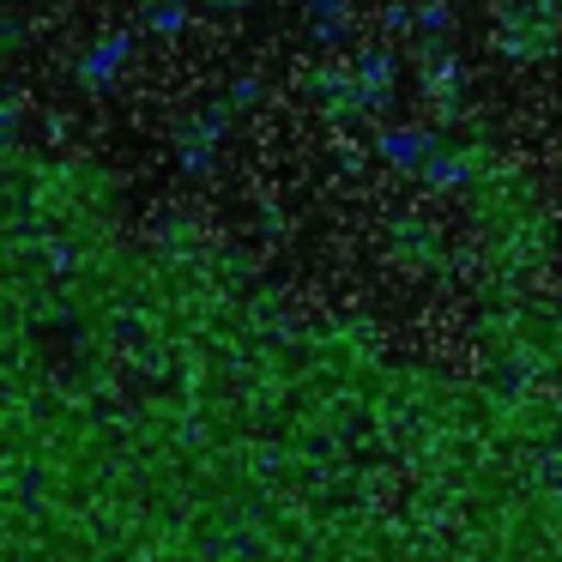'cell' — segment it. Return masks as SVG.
<instances>
[{"mask_svg":"<svg viewBox=\"0 0 562 562\" xmlns=\"http://www.w3.org/2000/svg\"><path fill=\"white\" fill-rule=\"evenodd\" d=\"M127 61H134V37H115L110 31V37H91L86 49L74 55V79L86 91H110L115 79L127 74Z\"/></svg>","mask_w":562,"mask_h":562,"instance_id":"4","label":"cell"},{"mask_svg":"<svg viewBox=\"0 0 562 562\" xmlns=\"http://www.w3.org/2000/svg\"><path fill=\"white\" fill-rule=\"evenodd\" d=\"M490 55L502 67H550L562 55V13L544 0H496L490 7Z\"/></svg>","mask_w":562,"mask_h":562,"instance_id":"2","label":"cell"},{"mask_svg":"<svg viewBox=\"0 0 562 562\" xmlns=\"http://www.w3.org/2000/svg\"><path fill=\"white\" fill-rule=\"evenodd\" d=\"M206 7H218V13H236V7H248V0H206Z\"/></svg>","mask_w":562,"mask_h":562,"instance_id":"5","label":"cell"},{"mask_svg":"<svg viewBox=\"0 0 562 562\" xmlns=\"http://www.w3.org/2000/svg\"><path fill=\"white\" fill-rule=\"evenodd\" d=\"M387 260L412 279H448L460 267L453 255V231L429 212H393L387 218Z\"/></svg>","mask_w":562,"mask_h":562,"instance_id":"3","label":"cell"},{"mask_svg":"<svg viewBox=\"0 0 562 562\" xmlns=\"http://www.w3.org/2000/svg\"><path fill=\"white\" fill-rule=\"evenodd\" d=\"M303 98L333 134H369L393 103V55L387 49H345L303 79Z\"/></svg>","mask_w":562,"mask_h":562,"instance_id":"1","label":"cell"}]
</instances>
